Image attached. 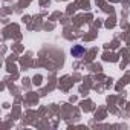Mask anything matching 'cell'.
<instances>
[{"instance_id": "obj_1", "label": "cell", "mask_w": 130, "mask_h": 130, "mask_svg": "<svg viewBox=\"0 0 130 130\" xmlns=\"http://www.w3.org/2000/svg\"><path fill=\"white\" fill-rule=\"evenodd\" d=\"M71 54H72L75 58H81V57L86 54V47L81 46V44H77V46H74V47L71 49Z\"/></svg>"}]
</instances>
